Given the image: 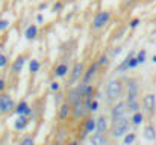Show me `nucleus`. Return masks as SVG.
Segmentation results:
<instances>
[{
    "mask_svg": "<svg viewBox=\"0 0 156 145\" xmlns=\"http://www.w3.org/2000/svg\"><path fill=\"white\" fill-rule=\"evenodd\" d=\"M143 104H144V109L152 115V113H155V109H156V97L153 94H147V95L144 97V100H143Z\"/></svg>",
    "mask_w": 156,
    "mask_h": 145,
    "instance_id": "obj_11",
    "label": "nucleus"
},
{
    "mask_svg": "<svg viewBox=\"0 0 156 145\" xmlns=\"http://www.w3.org/2000/svg\"><path fill=\"white\" fill-rule=\"evenodd\" d=\"M37 36H38V26L37 24H29L26 27V30H24V38L27 41H34V40H37Z\"/></svg>",
    "mask_w": 156,
    "mask_h": 145,
    "instance_id": "obj_14",
    "label": "nucleus"
},
{
    "mask_svg": "<svg viewBox=\"0 0 156 145\" xmlns=\"http://www.w3.org/2000/svg\"><path fill=\"white\" fill-rule=\"evenodd\" d=\"M140 64H138V59H136V54L130 59V62H129V70H133V68H136Z\"/></svg>",
    "mask_w": 156,
    "mask_h": 145,
    "instance_id": "obj_30",
    "label": "nucleus"
},
{
    "mask_svg": "<svg viewBox=\"0 0 156 145\" xmlns=\"http://www.w3.org/2000/svg\"><path fill=\"white\" fill-rule=\"evenodd\" d=\"M35 20H37V23H43V21H44V17H43V14H41V12H38V14L35 15Z\"/></svg>",
    "mask_w": 156,
    "mask_h": 145,
    "instance_id": "obj_36",
    "label": "nucleus"
},
{
    "mask_svg": "<svg viewBox=\"0 0 156 145\" xmlns=\"http://www.w3.org/2000/svg\"><path fill=\"white\" fill-rule=\"evenodd\" d=\"M130 126H132V123H130L129 118H123V119L114 123V124H112V129H111V136L115 138V139L124 138V136L129 133Z\"/></svg>",
    "mask_w": 156,
    "mask_h": 145,
    "instance_id": "obj_1",
    "label": "nucleus"
},
{
    "mask_svg": "<svg viewBox=\"0 0 156 145\" xmlns=\"http://www.w3.org/2000/svg\"><path fill=\"white\" fill-rule=\"evenodd\" d=\"M106 130H108V119H106V116L100 115V116L96 119V133L105 135Z\"/></svg>",
    "mask_w": 156,
    "mask_h": 145,
    "instance_id": "obj_13",
    "label": "nucleus"
},
{
    "mask_svg": "<svg viewBox=\"0 0 156 145\" xmlns=\"http://www.w3.org/2000/svg\"><path fill=\"white\" fill-rule=\"evenodd\" d=\"M24 64H26V56L20 54V56L12 62V67H11L12 73H14V74H20V73H21V70H23V67H24Z\"/></svg>",
    "mask_w": 156,
    "mask_h": 145,
    "instance_id": "obj_12",
    "label": "nucleus"
},
{
    "mask_svg": "<svg viewBox=\"0 0 156 145\" xmlns=\"http://www.w3.org/2000/svg\"><path fill=\"white\" fill-rule=\"evenodd\" d=\"M126 104H127V112H132V113L140 112V103H138V100H135V101H126Z\"/></svg>",
    "mask_w": 156,
    "mask_h": 145,
    "instance_id": "obj_24",
    "label": "nucleus"
},
{
    "mask_svg": "<svg viewBox=\"0 0 156 145\" xmlns=\"http://www.w3.org/2000/svg\"><path fill=\"white\" fill-rule=\"evenodd\" d=\"M59 89H61L59 82H52V83H50V91H52V92H58Z\"/></svg>",
    "mask_w": 156,
    "mask_h": 145,
    "instance_id": "obj_34",
    "label": "nucleus"
},
{
    "mask_svg": "<svg viewBox=\"0 0 156 145\" xmlns=\"http://www.w3.org/2000/svg\"><path fill=\"white\" fill-rule=\"evenodd\" d=\"M138 26H140V18L130 20V23H129V27H130V29H135V27H138Z\"/></svg>",
    "mask_w": 156,
    "mask_h": 145,
    "instance_id": "obj_35",
    "label": "nucleus"
},
{
    "mask_svg": "<svg viewBox=\"0 0 156 145\" xmlns=\"http://www.w3.org/2000/svg\"><path fill=\"white\" fill-rule=\"evenodd\" d=\"M144 121V115L141 112H136V113H132V118H130V123L132 126H141Z\"/></svg>",
    "mask_w": 156,
    "mask_h": 145,
    "instance_id": "obj_22",
    "label": "nucleus"
},
{
    "mask_svg": "<svg viewBox=\"0 0 156 145\" xmlns=\"http://www.w3.org/2000/svg\"><path fill=\"white\" fill-rule=\"evenodd\" d=\"M17 107V104L14 103L12 97L6 92H2L0 94V113H11L14 112Z\"/></svg>",
    "mask_w": 156,
    "mask_h": 145,
    "instance_id": "obj_4",
    "label": "nucleus"
},
{
    "mask_svg": "<svg viewBox=\"0 0 156 145\" xmlns=\"http://www.w3.org/2000/svg\"><path fill=\"white\" fill-rule=\"evenodd\" d=\"M138 100V85L135 80H129L127 83V98L126 101H135Z\"/></svg>",
    "mask_w": 156,
    "mask_h": 145,
    "instance_id": "obj_10",
    "label": "nucleus"
},
{
    "mask_svg": "<svg viewBox=\"0 0 156 145\" xmlns=\"http://www.w3.org/2000/svg\"><path fill=\"white\" fill-rule=\"evenodd\" d=\"M71 113V106L68 104V103H64L61 107H59V112H58V116H59V119L61 121H65L67 118H68V115Z\"/></svg>",
    "mask_w": 156,
    "mask_h": 145,
    "instance_id": "obj_18",
    "label": "nucleus"
},
{
    "mask_svg": "<svg viewBox=\"0 0 156 145\" xmlns=\"http://www.w3.org/2000/svg\"><path fill=\"white\" fill-rule=\"evenodd\" d=\"M99 70H100V65H99V62L97 60H94L88 68H87V71L83 73V76H82V83L83 85H90V82L96 77V74L99 73Z\"/></svg>",
    "mask_w": 156,
    "mask_h": 145,
    "instance_id": "obj_6",
    "label": "nucleus"
},
{
    "mask_svg": "<svg viewBox=\"0 0 156 145\" xmlns=\"http://www.w3.org/2000/svg\"><path fill=\"white\" fill-rule=\"evenodd\" d=\"M5 88H6V80L5 79H0V94L5 91Z\"/></svg>",
    "mask_w": 156,
    "mask_h": 145,
    "instance_id": "obj_37",
    "label": "nucleus"
},
{
    "mask_svg": "<svg viewBox=\"0 0 156 145\" xmlns=\"http://www.w3.org/2000/svg\"><path fill=\"white\" fill-rule=\"evenodd\" d=\"M123 94V82L118 79L109 80L106 85V97L109 101H120Z\"/></svg>",
    "mask_w": 156,
    "mask_h": 145,
    "instance_id": "obj_2",
    "label": "nucleus"
},
{
    "mask_svg": "<svg viewBox=\"0 0 156 145\" xmlns=\"http://www.w3.org/2000/svg\"><path fill=\"white\" fill-rule=\"evenodd\" d=\"M20 145H35V141H34L32 138L26 136V138H23V139H21V142H20Z\"/></svg>",
    "mask_w": 156,
    "mask_h": 145,
    "instance_id": "obj_32",
    "label": "nucleus"
},
{
    "mask_svg": "<svg viewBox=\"0 0 156 145\" xmlns=\"http://www.w3.org/2000/svg\"><path fill=\"white\" fill-rule=\"evenodd\" d=\"M143 136L147 142H155L156 141V129L153 126H147L143 132Z\"/></svg>",
    "mask_w": 156,
    "mask_h": 145,
    "instance_id": "obj_16",
    "label": "nucleus"
},
{
    "mask_svg": "<svg viewBox=\"0 0 156 145\" xmlns=\"http://www.w3.org/2000/svg\"><path fill=\"white\" fill-rule=\"evenodd\" d=\"M40 68H41V64H40L38 59H30V60H29V71H30L32 74H37V73L40 71Z\"/></svg>",
    "mask_w": 156,
    "mask_h": 145,
    "instance_id": "obj_21",
    "label": "nucleus"
},
{
    "mask_svg": "<svg viewBox=\"0 0 156 145\" xmlns=\"http://www.w3.org/2000/svg\"><path fill=\"white\" fill-rule=\"evenodd\" d=\"M53 145H64V144H62V141H61V139H58V141H55V142H53Z\"/></svg>",
    "mask_w": 156,
    "mask_h": 145,
    "instance_id": "obj_38",
    "label": "nucleus"
},
{
    "mask_svg": "<svg viewBox=\"0 0 156 145\" xmlns=\"http://www.w3.org/2000/svg\"><path fill=\"white\" fill-rule=\"evenodd\" d=\"M18 116L20 115H24V116H30L32 115V109H30V106H29V103L26 101V100H21L20 103H17V107H15V110H14Z\"/></svg>",
    "mask_w": 156,
    "mask_h": 145,
    "instance_id": "obj_9",
    "label": "nucleus"
},
{
    "mask_svg": "<svg viewBox=\"0 0 156 145\" xmlns=\"http://www.w3.org/2000/svg\"><path fill=\"white\" fill-rule=\"evenodd\" d=\"M85 133H93V132H96V119L94 118H88L87 121H85Z\"/></svg>",
    "mask_w": 156,
    "mask_h": 145,
    "instance_id": "obj_23",
    "label": "nucleus"
},
{
    "mask_svg": "<svg viewBox=\"0 0 156 145\" xmlns=\"http://www.w3.org/2000/svg\"><path fill=\"white\" fill-rule=\"evenodd\" d=\"M135 54H136L135 51H129V54H127V56L118 64L117 71H118V73H124V71H127V70H129V62H130V59H132Z\"/></svg>",
    "mask_w": 156,
    "mask_h": 145,
    "instance_id": "obj_15",
    "label": "nucleus"
},
{
    "mask_svg": "<svg viewBox=\"0 0 156 145\" xmlns=\"http://www.w3.org/2000/svg\"><path fill=\"white\" fill-rule=\"evenodd\" d=\"M62 8H64V3H62L61 0H58V2L53 5V12H59Z\"/></svg>",
    "mask_w": 156,
    "mask_h": 145,
    "instance_id": "obj_33",
    "label": "nucleus"
},
{
    "mask_svg": "<svg viewBox=\"0 0 156 145\" xmlns=\"http://www.w3.org/2000/svg\"><path fill=\"white\" fill-rule=\"evenodd\" d=\"M146 57H147V51H146V50H140V51L136 53V59H138V64H140V65L146 62Z\"/></svg>",
    "mask_w": 156,
    "mask_h": 145,
    "instance_id": "obj_26",
    "label": "nucleus"
},
{
    "mask_svg": "<svg viewBox=\"0 0 156 145\" xmlns=\"http://www.w3.org/2000/svg\"><path fill=\"white\" fill-rule=\"evenodd\" d=\"M8 57H6V54H3V53H0V68H5L6 65H8Z\"/></svg>",
    "mask_w": 156,
    "mask_h": 145,
    "instance_id": "obj_31",
    "label": "nucleus"
},
{
    "mask_svg": "<svg viewBox=\"0 0 156 145\" xmlns=\"http://www.w3.org/2000/svg\"><path fill=\"white\" fill-rule=\"evenodd\" d=\"M152 62H153V64H156V54L153 56V57H152Z\"/></svg>",
    "mask_w": 156,
    "mask_h": 145,
    "instance_id": "obj_40",
    "label": "nucleus"
},
{
    "mask_svg": "<svg viewBox=\"0 0 156 145\" xmlns=\"http://www.w3.org/2000/svg\"><path fill=\"white\" fill-rule=\"evenodd\" d=\"M9 20H6V18H2L0 20V32H3V30H6L8 27H9Z\"/></svg>",
    "mask_w": 156,
    "mask_h": 145,
    "instance_id": "obj_29",
    "label": "nucleus"
},
{
    "mask_svg": "<svg viewBox=\"0 0 156 145\" xmlns=\"http://www.w3.org/2000/svg\"><path fill=\"white\" fill-rule=\"evenodd\" d=\"M83 73H85V65H83L82 62L74 64V67H73V70H71V79H70V82H71V83H76L79 79L82 80Z\"/></svg>",
    "mask_w": 156,
    "mask_h": 145,
    "instance_id": "obj_7",
    "label": "nucleus"
},
{
    "mask_svg": "<svg viewBox=\"0 0 156 145\" xmlns=\"http://www.w3.org/2000/svg\"><path fill=\"white\" fill-rule=\"evenodd\" d=\"M68 65L64 62V64H59L58 67H56V70H55V77L56 79H61V77H65L67 74H68Z\"/></svg>",
    "mask_w": 156,
    "mask_h": 145,
    "instance_id": "obj_19",
    "label": "nucleus"
},
{
    "mask_svg": "<svg viewBox=\"0 0 156 145\" xmlns=\"http://www.w3.org/2000/svg\"><path fill=\"white\" fill-rule=\"evenodd\" d=\"M90 144L91 145H108V139L105 135H99V133H94L90 139Z\"/></svg>",
    "mask_w": 156,
    "mask_h": 145,
    "instance_id": "obj_20",
    "label": "nucleus"
},
{
    "mask_svg": "<svg viewBox=\"0 0 156 145\" xmlns=\"http://www.w3.org/2000/svg\"><path fill=\"white\" fill-rule=\"evenodd\" d=\"M87 112H88V109L85 107L83 101H77V103L71 104V115L74 118H82V116L87 115Z\"/></svg>",
    "mask_w": 156,
    "mask_h": 145,
    "instance_id": "obj_8",
    "label": "nucleus"
},
{
    "mask_svg": "<svg viewBox=\"0 0 156 145\" xmlns=\"http://www.w3.org/2000/svg\"><path fill=\"white\" fill-rule=\"evenodd\" d=\"M97 62H99L100 68H102V67H106V65L109 64V56H108V54L105 53V54H102V56L99 57V60H97Z\"/></svg>",
    "mask_w": 156,
    "mask_h": 145,
    "instance_id": "obj_27",
    "label": "nucleus"
},
{
    "mask_svg": "<svg viewBox=\"0 0 156 145\" xmlns=\"http://www.w3.org/2000/svg\"><path fill=\"white\" fill-rule=\"evenodd\" d=\"M65 145H79V144H77L76 141H70V142H67Z\"/></svg>",
    "mask_w": 156,
    "mask_h": 145,
    "instance_id": "obj_39",
    "label": "nucleus"
},
{
    "mask_svg": "<svg viewBox=\"0 0 156 145\" xmlns=\"http://www.w3.org/2000/svg\"><path fill=\"white\" fill-rule=\"evenodd\" d=\"M111 17H112V12H109V11H100L99 14H96V17H94V20H93V27H94L96 30L103 29L105 26L109 23Z\"/></svg>",
    "mask_w": 156,
    "mask_h": 145,
    "instance_id": "obj_5",
    "label": "nucleus"
},
{
    "mask_svg": "<svg viewBox=\"0 0 156 145\" xmlns=\"http://www.w3.org/2000/svg\"><path fill=\"white\" fill-rule=\"evenodd\" d=\"M126 113H127V104L126 101H117L112 107H111V121L112 124L126 118Z\"/></svg>",
    "mask_w": 156,
    "mask_h": 145,
    "instance_id": "obj_3",
    "label": "nucleus"
},
{
    "mask_svg": "<svg viewBox=\"0 0 156 145\" xmlns=\"http://www.w3.org/2000/svg\"><path fill=\"white\" fill-rule=\"evenodd\" d=\"M99 107H100L99 100H93V101H91V104H90V112H97V110H99Z\"/></svg>",
    "mask_w": 156,
    "mask_h": 145,
    "instance_id": "obj_28",
    "label": "nucleus"
},
{
    "mask_svg": "<svg viewBox=\"0 0 156 145\" xmlns=\"http://www.w3.org/2000/svg\"><path fill=\"white\" fill-rule=\"evenodd\" d=\"M27 124H29V118L24 116V115H20V116H17V119L14 121V129H15V130H24V129L27 127Z\"/></svg>",
    "mask_w": 156,
    "mask_h": 145,
    "instance_id": "obj_17",
    "label": "nucleus"
},
{
    "mask_svg": "<svg viewBox=\"0 0 156 145\" xmlns=\"http://www.w3.org/2000/svg\"><path fill=\"white\" fill-rule=\"evenodd\" d=\"M135 141H136V135L135 133H127L123 138V145H132Z\"/></svg>",
    "mask_w": 156,
    "mask_h": 145,
    "instance_id": "obj_25",
    "label": "nucleus"
}]
</instances>
